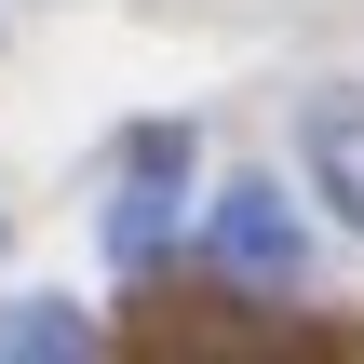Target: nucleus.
I'll return each instance as SVG.
<instances>
[{"instance_id": "obj_1", "label": "nucleus", "mask_w": 364, "mask_h": 364, "mask_svg": "<svg viewBox=\"0 0 364 364\" xmlns=\"http://www.w3.org/2000/svg\"><path fill=\"white\" fill-rule=\"evenodd\" d=\"M203 243H216V270H243V284H297V216H284V189H257V176L216 189Z\"/></svg>"}, {"instance_id": "obj_4", "label": "nucleus", "mask_w": 364, "mask_h": 364, "mask_svg": "<svg viewBox=\"0 0 364 364\" xmlns=\"http://www.w3.org/2000/svg\"><path fill=\"white\" fill-rule=\"evenodd\" d=\"M324 189H338V216H351V230H364V176H324Z\"/></svg>"}, {"instance_id": "obj_3", "label": "nucleus", "mask_w": 364, "mask_h": 364, "mask_svg": "<svg viewBox=\"0 0 364 364\" xmlns=\"http://www.w3.org/2000/svg\"><path fill=\"white\" fill-rule=\"evenodd\" d=\"M81 338H95V324L54 311V297H14V311H0V364H14V351H81Z\"/></svg>"}, {"instance_id": "obj_2", "label": "nucleus", "mask_w": 364, "mask_h": 364, "mask_svg": "<svg viewBox=\"0 0 364 364\" xmlns=\"http://www.w3.org/2000/svg\"><path fill=\"white\" fill-rule=\"evenodd\" d=\"M176 176H189V135H135V189L108 203V257H162V230H176Z\"/></svg>"}]
</instances>
